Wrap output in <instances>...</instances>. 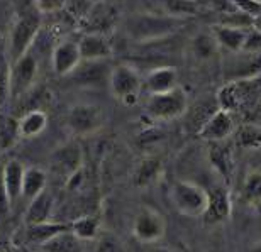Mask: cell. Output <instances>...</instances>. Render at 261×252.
<instances>
[{
	"label": "cell",
	"instance_id": "obj_1",
	"mask_svg": "<svg viewBox=\"0 0 261 252\" xmlns=\"http://www.w3.org/2000/svg\"><path fill=\"white\" fill-rule=\"evenodd\" d=\"M41 15L43 14L36 9L34 4L25 5L22 12L17 14L9 36L10 63L20 60V58L28 54L29 49L33 48L34 41L38 39V34L41 31Z\"/></svg>",
	"mask_w": 261,
	"mask_h": 252
},
{
	"label": "cell",
	"instance_id": "obj_2",
	"mask_svg": "<svg viewBox=\"0 0 261 252\" xmlns=\"http://www.w3.org/2000/svg\"><path fill=\"white\" fill-rule=\"evenodd\" d=\"M170 198L173 207L185 217H203L207 208V190L197 183L176 180L171 185Z\"/></svg>",
	"mask_w": 261,
	"mask_h": 252
},
{
	"label": "cell",
	"instance_id": "obj_3",
	"mask_svg": "<svg viewBox=\"0 0 261 252\" xmlns=\"http://www.w3.org/2000/svg\"><path fill=\"white\" fill-rule=\"evenodd\" d=\"M109 87L112 95L124 105H136L139 102V93L143 90V80L139 73L129 65H117L109 75Z\"/></svg>",
	"mask_w": 261,
	"mask_h": 252
},
{
	"label": "cell",
	"instance_id": "obj_4",
	"mask_svg": "<svg viewBox=\"0 0 261 252\" xmlns=\"http://www.w3.org/2000/svg\"><path fill=\"white\" fill-rule=\"evenodd\" d=\"M187 112V95L181 88L168 93L149 95L146 100V114L154 120H173Z\"/></svg>",
	"mask_w": 261,
	"mask_h": 252
},
{
	"label": "cell",
	"instance_id": "obj_5",
	"mask_svg": "<svg viewBox=\"0 0 261 252\" xmlns=\"http://www.w3.org/2000/svg\"><path fill=\"white\" fill-rule=\"evenodd\" d=\"M66 127L75 135H90L103 127V112L98 105L78 103L68 110Z\"/></svg>",
	"mask_w": 261,
	"mask_h": 252
},
{
	"label": "cell",
	"instance_id": "obj_6",
	"mask_svg": "<svg viewBox=\"0 0 261 252\" xmlns=\"http://www.w3.org/2000/svg\"><path fill=\"white\" fill-rule=\"evenodd\" d=\"M166 234V222L163 215L154 208L144 207L136 215L133 222V235L139 242L153 245L158 244Z\"/></svg>",
	"mask_w": 261,
	"mask_h": 252
},
{
	"label": "cell",
	"instance_id": "obj_7",
	"mask_svg": "<svg viewBox=\"0 0 261 252\" xmlns=\"http://www.w3.org/2000/svg\"><path fill=\"white\" fill-rule=\"evenodd\" d=\"M38 76V60L28 52L15 63H10L9 83H10V97L19 98L31 90Z\"/></svg>",
	"mask_w": 261,
	"mask_h": 252
},
{
	"label": "cell",
	"instance_id": "obj_8",
	"mask_svg": "<svg viewBox=\"0 0 261 252\" xmlns=\"http://www.w3.org/2000/svg\"><path fill=\"white\" fill-rule=\"evenodd\" d=\"M232 215L231 193L226 186H214L207 191V208L203 213V222L207 225L224 223Z\"/></svg>",
	"mask_w": 261,
	"mask_h": 252
},
{
	"label": "cell",
	"instance_id": "obj_9",
	"mask_svg": "<svg viewBox=\"0 0 261 252\" xmlns=\"http://www.w3.org/2000/svg\"><path fill=\"white\" fill-rule=\"evenodd\" d=\"M117 20V10L112 4H92L87 17L82 20L80 25L87 34L106 36L114 27Z\"/></svg>",
	"mask_w": 261,
	"mask_h": 252
},
{
	"label": "cell",
	"instance_id": "obj_10",
	"mask_svg": "<svg viewBox=\"0 0 261 252\" xmlns=\"http://www.w3.org/2000/svg\"><path fill=\"white\" fill-rule=\"evenodd\" d=\"M234 130H236V127H234L232 114L217 108L211 115V119L203 124V127L198 130L197 135L203 141H208V143H222V141H227L231 137Z\"/></svg>",
	"mask_w": 261,
	"mask_h": 252
},
{
	"label": "cell",
	"instance_id": "obj_11",
	"mask_svg": "<svg viewBox=\"0 0 261 252\" xmlns=\"http://www.w3.org/2000/svg\"><path fill=\"white\" fill-rule=\"evenodd\" d=\"M82 54L75 41H63L51 52V65L58 76H70L80 66Z\"/></svg>",
	"mask_w": 261,
	"mask_h": 252
},
{
	"label": "cell",
	"instance_id": "obj_12",
	"mask_svg": "<svg viewBox=\"0 0 261 252\" xmlns=\"http://www.w3.org/2000/svg\"><path fill=\"white\" fill-rule=\"evenodd\" d=\"M49 159H51V164L55 167V171L60 173V175H65L68 180V178L75 175L76 171L82 170L83 154H82L80 146L76 143H66L63 146H60L58 149H55Z\"/></svg>",
	"mask_w": 261,
	"mask_h": 252
},
{
	"label": "cell",
	"instance_id": "obj_13",
	"mask_svg": "<svg viewBox=\"0 0 261 252\" xmlns=\"http://www.w3.org/2000/svg\"><path fill=\"white\" fill-rule=\"evenodd\" d=\"M143 88L149 95L168 93L178 88V73L173 66H160L151 70L143 81Z\"/></svg>",
	"mask_w": 261,
	"mask_h": 252
},
{
	"label": "cell",
	"instance_id": "obj_14",
	"mask_svg": "<svg viewBox=\"0 0 261 252\" xmlns=\"http://www.w3.org/2000/svg\"><path fill=\"white\" fill-rule=\"evenodd\" d=\"M24 171L25 167L19 161H9L4 166L0 180H2L4 193L7 198L9 207L14 205L19 198H22V183H24Z\"/></svg>",
	"mask_w": 261,
	"mask_h": 252
},
{
	"label": "cell",
	"instance_id": "obj_15",
	"mask_svg": "<svg viewBox=\"0 0 261 252\" xmlns=\"http://www.w3.org/2000/svg\"><path fill=\"white\" fill-rule=\"evenodd\" d=\"M208 162L211 166L221 175L227 183L232 181L234 176V154L231 146L227 144V141L222 143H211L207 151Z\"/></svg>",
	"mask_w": 261,
	"mask_h": 252
},
{
	"label": "cell",
	"instance_id": "obj_16",
	"mask_svg": "<svg viewBox=\"0 0 261 252\" xmlns=\"http://www.w3.org/2000/svg\"><path fill=\"white\" fill-rule=\"evenodd\" d=\"M246 29L248 27H238V25L229 24H216L212 25L211 34L214 36L219 48L238 54L243 51L244 41H246Z\"/></svg>",
	"mask_w": 261,
	"mask_h": 252
},
{
	"label": "cell",
	"instance_id": "obj_17",
	"mask_svg": "<svg viewBox=\"0 0 261 252\" xmlns=\"http://www.w3.org/2000/svg\"><path fill=\"white\" fill-rule=\"evenodd\" d=\"M71 225L63 223V222H46V223H38V225H25L24 229V240L34 247H41L46 242H49L51 239H55L56 235L70 232Z\"/></svg>",
	"mask_w": 261,
	"mask_h": 252
},
{
	"label": "cell",
	"instance_id": "obj_18",
	"mask_svg": "<svg viewBox=\"0 0 261 252\" xmlns=\"http://www.w3.org/2000/svg\"><path fill=\"white\" fill-rule=\"evenodd\" d=\"M111 70L103 61H82L80 66L71 73L68 78H71L73 83L83 87H95L106 80L109 81Z\"/></svg>",
	"mask_w": 261,
	"mask_h": 252
},
{
	"label": "cell",
	"instance_id": "obj_19",
	"mask_svg": "<svg viewBox=\"0 0 261 252\" xmlns=\"http://www.w3.org/2000/svg\"><path fill=\"white\" fill-rule=\"evenodd\" d=\"M78 43L82 61H103L112 54V46L106 36L85 34Z\"/></svg>",
	"mask_w": 261,
	"mask_h": 252
},
{
	"label": "cell",
	"instance_id": "obj_20",
	"mask_svg": "<svg viewBox=\"0 0 261 252\" xmlns=\"http://www.w3.org/2000/svg\"><path fill=\"white\" fill-rule=\"evenodd\" d=\"M55 198L53 195L46 190L41 195H38L33 202H29L28 208L24 213V223L25 225H38L51 222V215H53Z\"/></svg>",
	"mask_w": 261,
	"mask_h": 252
},
{
	"label": "cell",
	"instance_id": "obj_21",
	"mask_svg": "<svg viewBox=\"0 0 261 252\" xmlns=\"http://www.w3.org/2000/svg\"><path fill=\"white\" fill-rule=\"evenodd\" d=\"M48 185V175L41 167H25L24 171V183H22V198L28 202H33L36 197L46 191Z\"/></svg>",
	"mask_w": 261,
	"mask_h": 252
},
{
	"label": "cell",
	"instance_id": "obj_22",
	"mask_svg": "<svg viewBox=\"0 0 261 252\" xmlns=\"http://www.w3.org/2000/svg\"><path fill=\"white\" fill-rule=\"evenodd\" d=\"M163 9L165 14H168L171 19H184L205 14L207 9H211V4L194 2V0H168L163 4Z\"/></svg>",
	"mask_w": 261,
	"mask_h": 252
},
{
	"label": "cell",
	"instance_id": "obj_23",
	"mask_svg": "<svg viewBox=\"0 0 261 252\" xmlns=\"http://www.w3.org/2000/svg\"><path fill=\"white\" fill-rule=\"evenodd\" d=\"M48 125V115L43 110L33 108L25 112L22 117L19 119V132L20 137H36L39 135Z\"/></svg>",
	"mask_w": 261,
	"mask_h": 252
},
{
	"label": "cell",
	"instance_id": "obj_24",
	"mask_svg": "<svg viewBox=\"0 0 261 252\" xmlns=\"http://www.w3.org/2000/svg\"><path fill=\"white\" fill-rule=\"evenodd\" d=\"M161 170H163V164H161L158 157H146V159L139 162V166L134 171V185L138 188H146L153 185L160 178Z\"/></svg>",
	"mask_w": 261,
	"mask_h": 252
},
{
	"label": "cell",
	"instance_id": "obj_25",
	"mask_svg": "<svg viewBox=\"0 0 261 252\" xmlns=\"http://www.w3.org/2000/svg\"><path fill=\"white\" fill-rule=\"evenodd\" d=\"M236 144L244 151L261 149V125L254 122H244L234 130Z\"/></svg>",
	"mask_w": 261,
	"mask_h": 252
},
{
	"label": "cell",
	"instance_id": "obj_26",
	"mask_svg": "<svg viewBox=\"0 0 261 252\" xmlns=\"http://www.w3.org/2000/svg\"><path fill=\"white\" fill-rule=\"evenodd\" d=\"M38 252H83V245L82 240L70 230V232L56 235L49 242L41 245Z\"/></svg>",
	"mask_w": 261,
	"mask_h": 252
},
{
	"label": "cell",
	"instance_id": "obj_27",
	"mask_svg": "<svg viewBox=\"0 0 261 252\" xmlns=\"http://www.w3.org/2000/svg\"><path fill=\"white\" fill-rule=\"evenodd\" d=\"M241 198L248 205H261V170H254L244 178Z\"/></svg>",
	"mask_w": 261,
	"mask_h": 252
},
{
	"label": "cell",
	"instance_id": "obj_28",
	"mask_svg": "<svg viewBox=\"0 0 261 252\" xmlns=\"http://www.w3.org/2000/svg\"><path fill=\"white\" fill-rule=\"evenodd\" d=\"M19 139V120L14 117H0V149L14 148Z\"/></svg>",
	"mask_w": 261,
	"mask_h": 252
},
{
	"label": "cell",
	"instance_id": "obj_29",
	"mask_svg": "<svg viewBox=\"0 0 261 252\" xmlns=\"http://www.w3.org/2000/svg\"><path fill=\"white\" fill-rule=\"evenodd\" d=\"M71 225V232L76 235L78 239L82 240H93L98 235V220L95 217H90V215H85V217H80L76 220H73L70 223Z\"/></svg>",
	"mask_w": 261,
	"mask_h": 252
},
{
	"label": "cell",
	"instance_id": "obj_30",
	"mask_svg": "<svg viewBox=\"0 0 261 252\" xmlns=\"http://www.w3.org/2000/svg\"><path fill=\"white\" fill-rule=\"evenodd\" d=\"M217 48L219 46L211 33H202V34L195 36L194 41H192V46H190L194 56L198 58V60H211V58L216 54Z\"/></svg>",
	"mask_w": 261,
	"mask_h": 252
},
{
	"label": "cell",
	"instance_id": "obj_31",
	"mask_svg": "<svg viewBox=\"0 0 261 252\" xmlns=\"http://www.w3.org/2000/svg\"><path fill=\"white\" fill-rule=\"evenodd\" d=\"M243 54H258L261 52V33L253 25L246 29V41L243 46Z\"/></svg>",
	"mask_w": 261,
	"mask_h": 252
},
{
	"label": "cell",
	"instance_id": "obj_32",
	"mask_svg": "<svg viewBox=\"0 0 261 252\" xmlns=\"http://www.w3.org/2000/svg\"><path fill=\"white\" fill-rule=\"evenodd\" d=\"M9 73H10V65L9 61L5 63L2 71H0V108L4 107L5 102L10 97V83H9Z\"/></svg>",
	"mask_w": 261,
	"mask_h": 252
},
{
	"label": "cell",
	"instance_id": "obj_33",
	"mask_svg": "<svg viewBox=\"0 0 261 252\" xmlns=\"http://www.w3.org/2000/svg\"><path fill=\"white\" fill-rule=\"evenodd\" d=\"M97 252H126L119 239L112 237V235H103L100 242L97 245Z\"/></svg>",
	"mask_w": 261,
	"mask_h": 252
},
{
	"label": "cell",
	"instance_id": "obj_34",
	"mask_svg": "<svg viewBox=\"0 0 261 252\" xmlns=\"http://www.w3.org/2000/svg\"><path fill=\"white\" fill-rule=\"evenodd\" d=\"M12 247H14V244L10 242V240H5V239L0 240V252H12Z\"/></svg>",
	"mask_w": 261,
	"mask_h": 252
},
{
	"label": "cell",
	"instance_id": "obj_35",
	"mask_svg": "<svg viewBox=\"0 0 261 252\" xmlns=\"http://www.w3.org/2000/svg\"><path fill=\"white\" fill-rule=\"evenodd\" d=\"M146 252H175V250H171V249H168V247H161V245L153 244V245H149V247L146 249Z\"/></svg>",
	"mask_w": 261,
	"mask_h": 252
},
{
	"label": "cell",
	"instance_id": "obj_36",
	"mask_svg": "<svg viewBox=\"0 0 261 252\" xmlns=\"http://www.w3.org/2000/svg\"><path fill=\"white\" fill-rule=\"evenodd\" d=\"M253 27H254V29H258L259 33H261V17L256 19V20H253Z\"/></svg>",
	"mask_w": 261,
	"mask_h": 252
},
{
	"label": "cell",
	"instance_id": "obj_37",
	"mask_svg": "<svg viewBox=\"0 0 261 252\" xmlns=\"http://www.w3.org/2000/svg\"><path fill=\"white\" fill-rule=\"evenodd\" d=\"M249 252H261V240H259V242L254 244L253 247H251V250H249Z\"/></svg>",
	"mask_w": 261,
	"mask_h": 252
},
{
	"label": "cell",
	"instance_id": "obj_38",
	"mask_svg": "<svg viewBox=\"0 0 261 252\" xmlns=\"http://www.w3.org/2000/svg\"><path fill=\"white\" fill-rule=\"evenodd\" d=\"M181 252H189V250H187V249H185V250H181Z\"/></svg>",
	"mask_w": 261,
	"mask_h": 252
}]
</instances>
